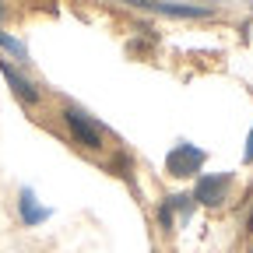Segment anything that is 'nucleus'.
I'll return each instance as SVG.
<instances>
[{
    "mask_svg": "<svg viewBox=\"0 0 253 253\" xmlns=\"http://www.w3.org/2000/svg\"><path fill=\"white\" fill-rule=\"evenodd\" d=\"M229 186H232V176H229V172H211V176H201V179H197V186H194V201H197V204H204V208H218V204H225Z\"/></svg>",
    "mask_w": 253,
    "mask_h": 253,
    "instance_id": "7ed1b4c3",
    "label": "nucleus"
},
{
    "mask_svg": "<svg viewBox=\"0 0 253 253\" xmlns=\"http://www.w3.org/2000/svg\"><path fill=\"white\" fill-rule=\"evenodd\" d=\"M18 214H21V221L25 225H42V221L49 218V208L46 204H39V197H36V190H21L18 194Z\"/></svg>",
    "mask_w": 253,
    "mask_h": 253,
    "instance_id": "39448f33",
    "label": "nucleus"
},
{
    "mask_svg": "<svg viewBox=\"0 0 253 253\" xmlns=\"http://www.w3.org/2000/svg\"><path fill=\"white\" fill-rule=\"evenodd\" d=\"M0 74H4V78H7V84H11V91L18 95V99H21V102H28V106H36V102L42 99V91H39L36 84H32V81H28V78H25V74H21L18 67H11V63H7V60H0Z\"/></svg>",
    "mask_w": 253,
    "mask_h": 253,
    "instance_id": "20e7f679",
    "label": "nucleus"
},
{
    "mask_svg": "<svg viewBox=\"0 0 253 253\" xmlns=\"http://www.w3.org/2000/svg\"><path fill=\"white\" fill-rule=\"evenodd\" d=\"M63 123H67V130L74 134L78 144H84V148H91V151H99V148H102V126L95 123L88 113L67 106V109H63Z\"/></svg>",
    "mask_w": 253,
    "mask_h": 253,
    "instance_id": "f03ea898",
    "label": "nucleus"
},
{
    "mask_svg": "<svg viewBox=\"0 0 253 253\" xmlns=\"http://www.w3.org/2000/svg\"><path fill=\"white\" fill-rule=\"evenodd\" d=\"M204 158H208V151H204V148L190 144V141H179V144L166 155V169H169L172 176L186 179V176H197V172H201Z\"/></svg>",
    "mask_w": 253,
    "mask_h": 253,
    "instance_id": "f257e3e1",
    "label": "nucleus"
},
{
    "mask_svg": "<svg viewBox=\"0 0 253 253\" xmlns=\"http://www.w3.org/2000/svg\"><path fill=\"white\" fill-rule=\"evenodd\" d=\"M0 18H4V0H0Z\"/></svg>",
    "mask_w": 253,
    "mask_h": 253,
    "instance_id": "1a4fd4ad",
    "label": "nucleus"
},
{
    "mask_svg": "<svg viewBox=\"0 0 253 253\" xmlns=\"http://www.w3.org/2000/svg\"><path fill=\"white\" fill-rule=\"evenodd\" d=\"M243 158H246V162H253V130H250V137H246V151H243Z\"/></svg>",
    "mask_w": 253,
    "mask_h": 253,
    "instance_id": "6e6552de",
    "label": "nucleus"
},
{
    "mask_svg": "<svg viewBox=\"0 0 253 253\" xmlns=\"http://www.w3.org/2000/svg\"><path fill=\"white\" fill-rule=\"evenodd\" d=\"M0 49H7V53H11V56H18V60H28V49H25V42L11 39L4 28H0Z\"/></svg>",
    "mask_w": 253,
    "mask_h": 253,
    "instance_id": "423d86ee",
    "label": "nucleus"
},
{
    "mask_svg": "<svg viewBox=\"0 0 253 253\" xmlns=\"http://www.w3.org/2000/svg\"><path fill=\"white\" fill-rule=\"evenodd\" d=\"M158 218H162V229H172V204H169V201L162 204V211H158Z\"/></svg>",
    "mask_w": 253,
    "mask_h": 253,
    "instance_id": "0eeeda50",
    "label": "nucleus"
}]
</instances>
